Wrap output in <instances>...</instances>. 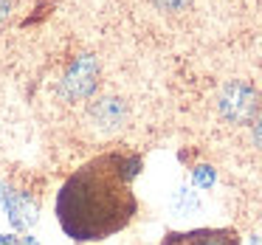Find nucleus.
<instances>
[{"mask_svg": "<svg viewBox=\"0 0 262 245\" xmlns=\"http://www.w3.org/2000/svg\"><path fill=\"white\" fill-rule=\"evenodd\" d=\"M217 110L231 124H251L259 110V93L245 82H228L217 96Z\"/></svg>", "mask_w": 262, "mask_h": 245, "instance_id": "2", "label": "nucleus"}, {"mask_svg": "<svg viewBox=\"0 0 262 245\" xmlns=\"http://www.w3.org/2000/svg\"><path fill=\"white\" fill-rule=\"evenodd\" d=\"M9 12V0H0V17H6Z\"/></svg>", "mask_w": 262, "mask_h": 245, "instance_id": "13", "label": "nucleus"}, {"mask_svg": "<svg viewBox=\"0 0 262 245\" xmlns=\"http://www.w3.org/2000/svg\"><path fill=\"white\" fill-rule=\"evenodd\" d=\"M164 245H237L234 231H192V234H172Z\"/></svg>", "mask_w": 262, "mask_h": 245, "instance_id": "5", "label": "nucleus"}, {"mask_svg": "<svg viewBox=\"0 0 262 245\" xmlns=\"http://www.w3.org/2000/svg\"><path fill=\"white\" fill-rule=\"evenodd\" d=\"M93 119H96L99 127H104V130H113V127H119L121 121H124L127 116V104L121 102V99L116 96H107V99H99L96 104H93Z\"/></svg>", "mask_w": 262, "mask_h": 245, "instance_id": "6", "label": "nucleus"}, {"mask_svg": "<svg viewBox=\"0 0 262 245\" xmlns=\"http://www.w3.org/2000/svg\"><path fill=\"white\" fill-rule=\"evenodd\" d=\"M138 175L136 158H96L62 186L57 214L74 239H102L119 231L136 211L127 183Z\"/></svg>", "mask_w": 262, "mask_h": 245, "instance_id": "1", "label": "nucleus"}, {"mask_svg": "<svg viewBox=\"0 0 262 245\" xmlns=\"http://www.w3.org/2000/svg\"><path fill=\"white\" fill-rule=\"evenodd\" d=\"M17 242H20V245H40L34 237H29V234H26V237H17Z\"/></svg>", "mask_w": 262, "mask_h": 245, "instance_id": "12", "label": "nucleus"}, {"mask_svg": "<svg viewBox=\"0 0 262 245\" xmlns=\"http://www.w3.org/2000/svg\"><path fill=\"white\" fill-rule=\"evenodd\" d=\"M192 183L200 189H211L217 183V172L211 169V166L200 164V166H194V172H192Z\"/></svg>", "mask_w": 262, "mask_h": 245, "instance_id": "8", "label": "nucleus"}, {"mask_svg": "<svg viewBox=\"0 0 262 245\" xmlns=\"http://www.w3.org/2000/svg\"><path fill=\"white\" fill-rule=\"evenodd\" d=\"M248 245H262V237H259V234H256V237H251Z\"/></svg>", "mask_w": 262, "mask_h": 245, "instance_id": "14", "label": "nucleus"}, {"mask_svg": "<svg viewBox=\"0 0 262 245\" xmlns=\"http://www.w3.org/2000/svg\"><path fill=\"white\" fill-rule=\"evenodd\" d=\"M3 211L9 214V222H12L17 231H26V228H31L37 220H40L37 203L23 192H9V200H6V209Z\"/></svg>", "mask_w": 262, "mask_h": 245, "instance_id": "4", "label": "nucleus"}, {"mask_svg": "<svg viewBox=\"0 0 262 245\" xmlns=\"http://www.w3.org/2000/svg\"><path fill=\"white\" fill-rule=\"evenodd\" d=\"M254 144H256V147L262 149V119H259V121H256V124H254Z\"/></svg>", "mask_w": 262, "mask_h": 245, "instance_id": "10", "label": "nucleus"}, {"mask_svg": "<svg viewBox=\"0 0 262 245\" xmlns=\"http://www.w3.org/2000/svg\"><path fill=\"white\" fill-rule=\"evenodd\" d=\"M17 245H20V242H17Z\"/></svg>", "mask_w": 262, "mask_h": 245, "instance_id": "15", "label": "nucleus"}, {"mask_svg": "<svg viewBox=\"0 0 262 245\" xmlns=\"http://www.w3.org/2000/svg\"><path fill=\"white\" fill-rule=\"evenodd\" d=\"M6 200H9V189L0 183V209H6Z\"/></svg>", "mask_w": 262, "mask_h": 245, "instance_id": "11", "label": "nucleus"}, {"mask_svg": "<svg viewBox=\"0 0 262 245\" xmlns=\"http://www.w3.org/2000/svg\"><path fill=\"white\" fill-rule=\"evenodd\" d=\"M152 3L161 9V12H166V14H178V12H183V9H189L192 0H152Z\"/></svg>", "mask_w": 262, "mask_h": 245, "instance_id": "9", "label": "nucleus"}, {"mask_svg": "<svg viewBox=\"0 0 262 245\" xmlns=\"http://www.w3.org/2000/svg\"><path fill=\"white\" fill-rule=\"evenodd\" d=\"M169 206H172V211L175 214H194V211H200V197H198V192H192L189 186H178L175 192H172V200H169Z\"/></svg>", "mask_w": 262, "mask_h": 245, "instance_id": "7", "label": "nucleus"}, {"mask_svg": "<svg viewBox=\"0 0 262 245\" xmlns=\"http://www.w3.org/2000/svg\"><path fill=\"white\" fill-rule=\"evenodd\" d=\"M96 76H99V68H96V59L93 57H79L71 71L65 74L62 79V93L68 99H85L96 91Z\"/></svg>", "mask_w": 262, "mask_h": 245, "instance_id": "3", "label": "nucleus"}]
</instances>
